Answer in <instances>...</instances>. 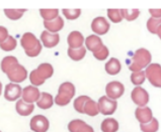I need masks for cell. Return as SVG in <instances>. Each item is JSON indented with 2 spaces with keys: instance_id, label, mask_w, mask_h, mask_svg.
Wrapping results in <instances>:
<instances>
[{
  "instance_id": "1",
  "label": "cell",
  "mask_w": 161,
  "mask_h": 132,
  "mask_svg": "<svg viewBox=\"0 0 161 132\" xmlns=\"http://www.w3.org/2000/svg\"><path fill=\"white\" fill-rule=\"evenodd\" d=\"M151 53L146 48H139L132 57V62L129 65V69L134 72H139L144 68L148 67L151 63Z\"/></svg>"
},
{
  "instance_id": "2",
  "label": "cell",
  "mask_w": 161,
  "mask_h": 132,
  "mask_svg": "<svg viewBox=\"0 0 161 132\" xmlns=\"http://www.w3.org/2000/svg\"><path fill=\"white\" fill-rule=\"evenodd\" d=\"M20 43H21V47L24 48V49L25 51V53L31 58L36 57L42 52V44H41V42L36 38L35 34L31 33H26L22 35Z\"/></svg>"
},
{
  "instance_id": "3",
  "label": "cell",
  "mask_w": 161,
  "mask_h": 132,
  "mask_svg": "<svg viewBox=\"0 0 161 132\" xmlns=\"http://www.w3.org/2000/svg\"><path fill=\"white\" fill-rule=\"evenodd\" d=\"M75 95V87L72 83L61 84L58 90V95L55 98V103L59 106H66Z\"/></svg>"
},
{
  "instance_id": "4",
  "label": "cell",
  "mask_w": 161,
  "mask_h": 132,
  "mask_svg": "<svg viewBox=\"0 0 161 132\" xmlns=\"http://www.w3.org/2000/svg\"><path fill=\"white\" fill-rule=\"evenodd\" d=\"M146 78L154 87L161 88V66L158 63H150L145 71Z\"/></svg>"
},
{
  "instance_id": "5",
  "label": "cell",
  "mask_w": 161,
  "mask_h": 132,
  "mask_svg": "<svg viewBox=\"0 0 161 132\" xmlns=\"http://www.w3.org/2000/svg\"><path fill=\"white\" fill-rule=\"evenodd\" d=\"M98 109L99 112L103 115H112L114 113V111L117 110L118 103L116 102V100H112L107 96L100 97L98 100Z\"/></svg>"
},
{
  "instance_id": "6",
  "label": "cell",
  "mask_w": 161,
  "mask_h": 132,
  "mask_svg": "<svg viewBox=\"0 0 161 132\" xmlns=\"http://www.w3.org/2000/svg\"><path fill=\"white\" fill-rule=\"evenodd\" d=\"M6 75L8 77V79L10 80L12 83L17 84V83H21V82H24L26 79L27 72L24 66L17 63V65L13 67Z\"/></svg>"
},
{
  "instance_id": "7",
  "label": "cell",
  "mask_w": 161,
  "mask_h": 132,
  "mask_svg": "<svg viewBox=\"0 0 161 132\" xmlns=\"http://www.w3.org/2000/svg\"><path fill=\"white\" fill-rule=\"evenodd\" d=\"M30 126L31 129L34 132H47L50 127V123L49 120L45 116L36 115L35 117L31 118Z\"/></svg>"
},
{
  "instance_id": "8",
  "label": "cell",
  "mask_w": 161,
  "mask_h": 132,
  "mask_svg": "<svg viewBox=\"0 0 161 132\" xmlns=\"http://www.w3.org/2000/svg\"><path fill=\"white\" fill-rule=\"evenodd\" d=\"M124 91H125V88H124V85L122 83L117 81L110 82L105 87V93H107V97H108L112 100H116L118 98H119L124 94Z\"/></svg>"
},
{
  "instance_id": "9",
  "label": "cell",
  "mask_w": 161,
  "mask_h": 132,
  "mask_svg": "<svg viewBox=\"0 0 161 132\" xmlns=\"http://www.w3.org/2000/svg\"><path fill=\"white\" fill-rule=\"evenodd\" d=\"M132 100L135 104L139 105L140 107H145V105L149 101V95L147 91L142 87H136L132 91L131 94Z\"/></svg>"
},
{
  "instance_id": "10",
  "label": "cell",
  "mask_w": 161,
  "mask_h": 132,
  "mask_svg": "<svg viewBox=\"0 0 161 132\" xmlns=\"http://www.w3.org/2000/svg\"><path fill=\"white\" fill-rule=\"evenodd\" d=\"M41 93L39 89L36 87H34V86H27V87L22 90L21 93L22 100L29 104H34L35 102H38Z\"/></svg>"
},
{
  "instance_id": "11",
  "label": "cell",
  "mask_w": 161,
  "mask_h": 132,
  "mask_svg": "<svg viewBox=\"0 0 161 132\" xmlns=\"http://www.w3.org/2000/svg\"><path fill=\"white\" fill-rule=\"evenodd\" d=\"M91 29H92L96 34L103 35L105 34L109 30V23L104 17L99 16L93 19L91 23Z\"/></svg>"
},
{
  "instance_id": "12",
  "label": "cell",
  "mask_w": 161,
  "mask_h": 132,
  "mask_svg": "<svg viewBox=\"0 0 161 132\" xmlns=\"http://www.w3.org/2000/svg\"><path fill=\"white\" fill-rule=\"evenodd\" d=\"M21 93H22V89L19 85L10 83L6 85L5 90H4V97L8 101L12 102L19 98L21 96Z\"/></svg>"
},
{
  "instance_id": "13",
  "label": "cell",
  "mask_w": 161,
  "mask_h": 132,
  "mask_svg": "<svg viewBox=\"0 0 161 132\" xmlns=\"http://www.w3.org/2000/svg\"><path fill=\"white\" fill-rule=\"evenodd\" d=\"M41 40H42L44 47L51 48L56 47L59 43L60 36L58 33H49V31L45 30L42 33V34H41Z\"/></svg>"
},
{
  "instance_id": "14",
  "label": "cell",
  "mask_w": 161,
  "mask_h": 132,
  "mask_svg": "<svg viewBox=\"0 0 161 132\" xmlns=\"http://www.w3.org/2000/svg\"><path fill=\"white\" fill-rule=\"evenodd\" d=\"M135 115L137 120L140 122V124H145L148 123L153 119L152 116V111L148 107H138L136 109Z\"/></svg>"
},
{
  "instance_id": "15",
  "label": "cell",
  "mask_w": 161,
  "mask_h": 132,
  "mask_svg": "<svg viewBox=\"0 0 161 132\" xmlns=\"http://www.w3.org/2000/svg\"><path fill=\"white\" fill-rule=\"evenodd\" d=\"M67 42L70 48H79L84 43V38L79 31H72L68 35Z\"/></svg>"
},
{
  "instance_id": "16",
  "label": "cell",
  "mask_w": 161,
  "mask_h": 132,
  "mask_svg": "<svg viewBox=\"0 0 161 132\" xmlns=\"http://www.w3.org/2000/svg\"><path fill=\"white\" fill-rule=\"evenodd\" d=\"M44 26L46 27L47 31L51 33H58V31H60L64 26V20L61 16H58L57 18H55L53 20L50 21H44Z\"/></svg>"
},
{
  "instance_id": "17",
  "label": "cell",
  "mask_w": 161,
  "mask_h": 132,
  "mask_svg": "<svg viewBox=\"0 0 161 132\" xmlns=\"http://www.w3.org/2000/svg\"><path fill=\"white\" fill-rule=\"evenodd\" d=\"M35 109L34 104H29L25 103L24 100H18L15 105V110L19 115L21 116H29L33 113Z\"/></svg>"
},
{
  "instance_id": "18",
  "label": "cell",
  "mask_w": 161,
  "mask_h": 132,
  "mask_svg": "<svg viewBox=\"0 0 161 132\" xmlns=\"http://www.w3.org/2000/svg\"><path fill=\"white\" fill-rule=\"evenodd\" d=\"M85 45L86 48L89 49L90 52H96L103 47V42L97 35H89L88 38L85 39Z\"/></svg>"
},
{
  "instance_id": "19",
  "label": "cell",
  "mask_w": 161,
  "mask_h": 132,
  "mask_svg": "<svg viewBox=\"0 0 161 132\" xmlns=\"http://www.w3.org/2000/svg\"><path fill=\"white\" fill-rule=\"evenodd\" d=\"M36 73L38 75L42 78L43 80H47L49 78H51L53 76V73H54V69L51 63H41V65L38 67L36 69Z\"/></svg>"
},
{
  "instance_id": "20",
  "label": "cell",
  "mask_w": 161,
  "mask_h": 132,
  "mask_svg": "<svg viewBox=\"0 0 161 132\" xmlns=\"http://www.w3.org/2000/svg\"><path fill=\"white\" fill-rule=\"evenodd\" d=\"M53 104H54V99L51 94L46 92L41 93V96L38 100V102H36L38 107H40L41 109H49L53 106Z\"/></svg>"
},
{
  "instance_id": "21",
  "label": "cell",
  "mask_w": 161,
  "mask_h": 132,
  "mask_svg": "<svg viewBox=\"0 0 161 132\" xmlns=\"http://www.w3.org/2000/svg\"><path fill=\"white\" fill-rule=\"evenodd\" d=\"M122 69V66H121V63L118 60V58H110V60L105 63V71H107L108 74L109 75H117L119 73Z\"/></svg>"
},
{
  "instance_id": "22",
  "label": "cell",
  "mask_w": 161,
  "mask_h": 132,
  "mask_svg": "<svg viewBox=\"0 0 161 132\" xmlns=\"http://www.w3.org/2000/svg\"><path fill=\"white\" fill-rule=\"evenodd\" d=\"M100 128L103 132H117L119 129V123L114 118H108L103 121Z\"/></svg>"
},
{
  "instance_id": "23",
  "label": "cell",
  "mask_w": 161,
  "mask_h": 132,
  "mask_svg": "<svg viewBox=\"0 0 161 132\" xmlns=\"http://www.w3.org/2000/svg\"><path fill=\"white\" fill-rule=\"evenodd\" d=\"M83 113H85V114L89 115V116H96L99 113L97 103L94 102L93 100L89 99L84 105Z\"/></svg>"
},
{
  "instance_id": "24",
  "label": "cell",
  "mask_w": 161,
  "mask_h": 132,
  "mask_svg": "<svg viewBox=\"0 0 161 132\" xmlns=\"http://www.w3.org/2000/svg\"><path fill=\"white\" fill-rule=\"evenodd\" d=\"M17 63H18V61H17L16 58L11 57V56L5 57L1 62V70L3 71V73L7 74V73L10 71L15 65H17Z\"/></svg>"
},
{
  "instance_id": "25",
  "label": "cell",
  "mask_w": 161,
  "mask_h": 132,
  "mask_svg": "<svg viewBox=\"0 0 161 132\" xmlns=\"http://www.w3.org/2000/svg\"><path fill=\"white\" fill-rule=\"evenodd\" d=\"M68 56L72 58L73 61H80L82 60L86 54V48L84 47H81L79 48H68Z\"/></svg>"
},
{
  "instance_id": "26",
  "label": "cell",
  "mask_w": 161,
  "mask_h": 132,
  "mask_svg": "<svg viewBox=\"0 0 161 132\" xmlns=\"http://www.w3.org/2000/svg\"><path fill=\"white\" fill-rule=\"evenodd\" d=\"M40 14L45 21H50L59 16V10L58 9H41Z\"/></svg>"
},
{
  "instance_id": "27",
  "label": "cell",
  "mask_w": 161,
  "mask_h": 132,
  "mask_svg": "<svg viewBox=\"0 0 161 132\" xmlns=\"http://www.w3.org/2000/svg\"><path fill=\"white\" fill-rule=\"evenodd\" d=\"M16 44H17L16 39L13 38V36L9 35L3 43H0V48L3 49V51H5V52H10V51H13V49L16 48Z\"/></svg>"
},
{
  "instance_id": "28",
  "label": "cell",
  "mask_w": 161,
  "mask_h": 132,
  "mask_svg": "<svg viewBox=\"0 0 161 132\" xmlns=\"http://www.w3.org/2000/svg\"><path fill=\"white\" fill-rule=\"evenodd\" d=\"M140 128L143 132H156L159 128V123L157 119L153 118L152 120L148 123H145V124H140Z\"/></svg>"
},
{
  "instance_id": "29",
  "label": "cell",
  "mask_w": 161,
  "mask_h": 132,
  "mask_svg": "<svg viewBox=\"0 0 161 132\" xmlns=\"http://www.w3.org/2000/svg\"><path fill=\"white\" fill-rule=\"evenodd\" d=\"M25 9H4V13L9 18V19L16 20L24 15Z\"/></svg>"
},
{
  "instance_id": "30",
  "label": "cell",
  "mask_w": 161,
  "mask_h": 132,
  "mask_svg": "<svg viewBox=\"0 0 161 132\" xmlns=\"http://www.w3.org/2000/svg\"><path fill=\"white\" fill-rule=\"evenodd\" d=\"M161 25V18H153L151 17L147 21V28L151 33H157L159 26Z\"/></svg>"
},
{
  "instance_id": "31",
  "label": "cell",
  "mask_w": 161,
  "mask_h": 132,
  "mask_svg": "<svg viewBox=\"0 0 161 132\" xmlns=\"http://www.w3.org/2000/svg\"><path fill=\"white\" fill-rule=\"evenodd\" d=\"M121 13L123 18H126L129 21H132L139 16L140 11L138 9H121Z\"/></svg>"
},
{
  "instance_id": "32",
  "label": "cell",
  "mask_w": 161,
  "mask_h": 132,
  "mask_svg": "<svg viewBox=\"0 0 161 132\" xmlns=\"http://www.w3.org/2000/svg\"><path fill=\"white\" fill-rule=\"evenodd\" d=\"M146 79V75L144 71H139V72H134L131 75V81L132 83L136 86H140L141 84L144 83Z\"/></svg>"
},
{
  "instance_id": "33",
  "label": "cell",
  "mask_w": 161,
  "mask_h": 132,
  "mask_svg": "<svg viewBox=\"0 0 161 132\" xmlns=\"http://www.w3.org/2000/svg\"><path fill=\"white\" fill-rule=\"evenodd\" d=\"M90 98L88 96H80L77 99H75L74 101V108L77 112L79 113H83V109H84V105L85 103L88 101Z\"/></svg>"
},
{
  "instance_id": "34",
  "label": "cell",
  "mask_w": 161,
  "mask_h": 132,
  "mask_svg": "<svg viewBox=\"0 0 161 132\" xmlns=\"http://www.w3.org/2000/svg\"><path fill=\"white\" fill-rule=\"evenodd\" d=\"M63 14L65 15V17L69 20H73L76 19L80 16L81 14V10L79 8L77 9H63Z\"/></svg>"
},
{
  "instance_id": "35",
  "label": "cell",
  "mask_w": 161,
  "mask_h": 132,
  "mask_svg": "<svg viewBox=\"0 0 161 132\" xmlns=\"http://www.w3.org/2000/svg\"><path fill=\"white\" fill-rule=\"evenodd\" d=\"M108 16L109 17V19L112 20L113 22H121L123 19V16H122V13L121 10L119 9H108Z\"/></svg>"
},
{
  "instance_id": "36",
  "label": "cell",
  "mask_w": 161,
  "mask_h": 132,
  "mask_svg": "<svg viewBox=\"0 0 161 132\" xmlns=\"http://www.w3.org/2000/svg\"><path fill=\"white\" fill-rule=\"evenodd\" d=\"M93 56L95 58H97L98 61H104L105 58L108 57V49L107 47L103 45L99 49L93 53Z\"/></svg>"
},
{
  "instance_id": "37",
  "label": "cell",
  "mask_w": 161,
  "mask_h": 132,
  "mask_svg": "<svg viewBox=\"0 0 161 132\" xmlns=\"http://www.w3.org/2000/svg\"><path fill=\"white\" fill-rule=\"evenodd\" d=\"M86 123L84 121L79 120V119H75V120H72L70 123L68 125V129L70 132H77L83 125H85Z\"/></svg>"
},
{
  "instance_id": "38",
  "label": "cell",
  "mask_w": 161,
  "mask_h": 132,
  "mask_svg": "<svg viewBox=\"0 0 161 132\" xmlns=\"http://www.w3.org/2000/svg\"><path fill=\"white\" fill-rule=\"evenodd\" d=\"M30 81H31V83L33 84L34 86H41V85H43L45 83V80H43L38 75V73H36V70H34L33 72L31 73V75H30Z\"/></svg>"
},
{
  "instance_id": "39",
  "label": "cell",
  "mask_w": 161,
  "mask_h": 132,
  "mask_svg": "<svg viewBox=\"0 0 161 132\" xmlns=\"http://www.w3.org/2000/svg\"><path fill=\"white\" fill-rule=\"evenodd\" d=\"M8 36V30L4 26H0V43H3Z\"/></svg>"
},
{
  "instance_id": "40",
  "label": "cell",
  "mask_w": 161,
  "mask_h": 132,
  "mask_svg": "<svg viewBox=\"0 0 161 132\" xmlns=\"http://www.w3.org/2000/svg\"><path fill=\"white\" fill-rule=\"evenodd\" d=\"M149 12L153 18H161V9H149Z\"/></svg>"
},
{
  "instance_id": "41",
  "label": "cell",
  "mask_w": 161,
  "mask_h": 132,
  "mask_svg": "<svg viewBox=\"0 0 161 132\" xmlns=\"http://www.w3.org/2000/svg\"><path fill=\"white\" fill-rule=\"evenodd\" d=\"M77 132H94L93 131V128L91 126H89L88 124H85L81 127V128L78 130Z\"/></svg>"
},
{
  "instance_id": "42",
  "label": "cell",
  "mask_w": 161,
  "mask_h": 132,
  "mask_svg": "<svg viewBox=\"0 0 161 132\" xmlns=\"http://www.w3.org/2000/svg\"><path fill=\"white\" fill-rule=\"evenodd\" d=\"M156 34H158L159 38L161 39V25L159 26V28H158V30H157V33H156Z\"/></svg>"
},
{
  "instance_id": "43",
  "label": "cell",
  "mask_w": 161,
  "mask_h": 132,
  "mask_svg": "<svg viewBox=\"0 0 161 132\" xmlns=\"http://www.w3.org/2000/svg\"><path fill=\"white\" fill-rule=\"evenodd\" d=\"M1 91H2V84H1V82H0V95H1Z\"/></svg>"
},
{
  "instance_id": "44",
  "label": "cell",
  "mask_w": 161,
  "mask_h": 132,
  "mask_svg": "<svg viewBox=\"0 0 161 132\" xmlns=\"http://www.w3.org/2000/svg\"><path fill=\"white\" fill-rule=\"evenodd\" d=\"M0 132H1V131H0Z\"/></svg>"
}]
</instances>
